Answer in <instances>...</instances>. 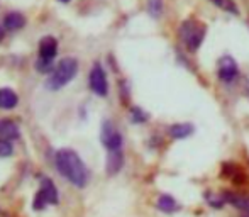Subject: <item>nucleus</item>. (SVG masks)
I'll use <instances>...</instances> for the list:
<instances>
[{"label":"nucleus","mask_w":249,"mask_h":217,"mask_svg":"<svg viewBox=\"0 0 249 217\" xmlns=\"http://www.w3.org/2000/svg\"><path fill=\"white\" fill-rule=\"evenodd\" d=\"M148 119H149L148 112H144L142 108H139V107L131 108V121L134 122V124H144V122H148Z\"/></svg>","instance_id":"nucleus-18"},{"label":"nucleus","mask_w":249,"mask_h":217,"mask_svg":"<svg viewBox=\"0 0 249 217\" xmlns=\"http://www.w3.org/2000/svg\"><path fill=\"white\" fill-rule=\"evenodd\" d=\"M194 131H195V127L192 124H188V122H178V124L170 126L168 134H170L171 139L180 141V139H187L188 136H192L194 134Z\"/></svg>","instance_id":"nucleus-9"},{"label":"nucleus","mask_w":249,"mask_h":217,"mask_svg":"<svg viewBox=\"0 0 249 217\" xmlns=\"http://www.w3.org/2000/svg\"><path fill=\"white\" fill-rule=\"evenodd\" d=\"M222 173L226 177H229L234 183H243L244 181V173L241 171V168L237 164H232V163H224L222 166Z\"/></svg>","instance_id":"nucleus-16"},{"label":"nucleus","mask_w":249,"mask_h":217,"mask_svg":"<svg viewBox=\"0 0 249 217\" xmlns=\"http://www.w3.org/2000/svg\"><path fill=\"white\" fill-rule=\"evenodd\" d=\"M36 70L39 73H51V70H53V59L39 58L36 61Z\"/></svg>","instance_id":"nucleus-19"},{"label":"nucleus","mask_w":249,"mask_h":217,"mask_svg":"<svg viewBox=\"0 0 249 217\" xmlns=\"http://www.w3.org/2000/svg\"><path fill=\"white\" fill-rule=\"evenodd\" d=\"M156 207L160 209L161 212H166V214H173V212H177L178 209H180V205H178V202L175 200V199L171 197V195L164 194V195H161V197L158 199Z\"/></svg>","instance_id":"nucleus-14"},{"label":"nucleus","mask_w":249,"mask_h":217,"mask_svg":"<svg viewBox=\"0 0 249 217\" xmlns=\"http://www.w3.org/2000/svg\"><path fill=\"white\" fill-rule=\"evenodd\" d=\"M14 153L12 141H7V139H0V158H5Z\"/></svg>","instance_id":"nucleus-20"},{"label":"nucleus","mask_w":249,"mask_h":217,"mask_svg":"<svg viewBox=\"0 0 249 217\" xmlns=\"http://www.w3.org/2000/svg\"><path fill=\"white\" fill-rule=\"evenodd\" d=\"M20 132H19V126L16 122L9 121H0V138L7 139V141H14V139H19Z\"/></svg>","instance_id":"nucleus-10"},{"label":"nucleus","mask_w":249,"mask_h":217,"mask_svg":"<svg viewBox=\"0 0 249 217\" xmlns=\"http://www.w3.org/2000/svg\"><path fill=\"white\" fill-rule=\"evenodd\" d=\"M217 76L219 80L226 83H231L239 76V68H237V63L232 56H222L219 59V65H217Z\"/></svg>","instance_id":"nucleus-7"},{"label":"nucleus","mask_w":249,"mask_h":217,"mask_svg":"<svg viewBox=\"0 0 249 217\" xmlns=\"http://www.w3.org/2000/svg\"><path fill=\"white\" fill-rule=\"evenodd\" d=\"M56 54H58V41H56L53 36L43 37L39 43V58L54 59Z\"/></svg>","instance_id":"nucleus-8"},{"label":"nucleus","mask_w":249,"mask_h":217,"mask_svg":"<svg viewBox=\"0 0 249 217\" xmlns=\"http://www.w3.org/2000/svg\"><path fill=\"white\" fill-rule=\"evenodd\" d=\"M100 141L104 148L110 151H122V134L112 121H104L100 132Z\"/></svg>","instance_id":"nucleus-5"},{"label":"nucleus","mask_w":249,"mask_h":217,"mask_svg":"<svg viewBox=\"0 0 249 217\" xmlns=\"http://www.w3.org/2000/svg\"><path fill=\"white\" fill-rule=\"evenodd\" d=\"M148 12L153 19H160L163 14V0H148Z\"/></svg>","instance_id":"nucleus-17"},{"label":"nucleus","mask_w":249,"mask_h":217,"mask_svg":"<svg viewBox=\"0 0 249 217\" xmlns=\"http://www.w3.org/2000/svg\"><path fill=\"white\" fill-rule=\"evenodd\" d=\"M17 104H19V97L12 89H0V108L10 110L17 107Z\"/></svg>","instance_id":"nucleus-13"},{"label":"nucleus","mask_w":249,"mask_h":217,"mask_svg":"<svg viewBox=\"0 0 249 217\" xmlns=\"http://www.w3.org/2000/svg\"><path fill=\"white\" fill-rule=\"evenodd\" d=\"M124 166V155L122 151H110L107 156V173L110 175H117L119 171Z\"/></svg>","instance_id":"nucleus-12"},{"label":"nucleus","mask_w":249,"mask_h":217,"mask_svg":"<svg viewBox=\"0 0 249 217\" xmlns=\"http://www.w3.org/2000/svg\"><path fill=\"white\" fill-rule=\"evenodd\" d=\"M0 39H2V31H0Z\"/></svg>","instance_id":"nucleus-23"},{"label":"nucleus","mask_w":249,"mask_h":217,"mask_svg":"<svg viewBox=\"0 0 249 217\" xmlns=\"http://www.w3.org/2000/svg\"><path fill=\"white\" fill-rule=\"evenodd\" d=\"M59 202L58 188L54 187V183L50 178H41V188L37 190L36 197L33 202L34 211H43L48 205H56Z\"/></svg>","instance_id":"nucleus-4"},{"label":"nucleus","mask_w":249,"mask_h":217,"mask_svg":"<svg viewBox=\"0 0 249 217\" xmlns=\"http://www.w3.org/2000/svg\"><path fill=\"white\" fill-rule=\"evenodd\" d=\"M89 85L95 95L105 97L108 93V82H107V75H105V70L102 68L100 63H95L93 68L90 70L89 75Z\"/></svg>","instance_id":"nucleus-6"},{"label":"nucleus","mask_w":249,"mask_h":217,"mask_svg":"<svg viewBox=\"0 0 249 217\" xmlns=\"http://www.w3.org/2000/svg\"><path fill=\"white\" fill-rule=\"evenodd\" d=\"M56 168L75 187L83 188L89 183V170L73 149H59L56 153Z\"/></svg>","instance_id":"nucleus-1"},{"label":"nucleus","mask_w":249,"mask_h":217,"mask_svg":"<svg viewBox=\"0 0 249 217\" xmlns=\"http://www.w3.org/2000/svg\"><path fill=\"white\" fill-rule=\"evenodd\" d=\"M205 34L207 27L195 19L181 22L180 29H178V36H180V39L183 41V44L187 46V50L190 53H195V51L200 50L203 39H205Z\"/></svg>","instance_id":"nucleus-3"},{"label":"nucleus","mask_w":249,"mask_h":217,"mask_svg":"<svg viewBox=\"0 0 249 217\" xmlns=\"http://www.w3.org/2000/svg\"><path fill=\"white\" fill-rule=\"evenodd\" d=\"M222 197H224V200L229 202V204H232L234 207L244 209V211H249V199L244 197V195L234 194V192H224Z\"/></svg>","instance_id":"nucleus-15"},{"label":"nucleus","mask_w":249,"mask_h":217,"mask_svg":"<svg viewBox=\"0 0 249 217\" xmlns=\"http://www.w3.org/2000/svg\"><path fill=\"white\" fill-rule=\"evenodd\" d=\"M215 5L219 7H227V10H231V12H236L237 14V9H236V3H232L231 0H212Z\"/></svg>","instance_id":"nucleus-21"},{"label":"nucleus","mask_w":249,"mask_h":217,"mask_svg":"<svg viewBox=\"0 0 249 217\" xmlns=\"http://www.w3.org/2000/svg\"><path fill=\"white\" fill-rule=\"evenodd\" d=\"M78 73V61L75 58H65L58 63L54 70H53L51 76L46 80V89L58 92L59 89H63L65 85H68L75 75Z\"/></svg>","instance_id":"nucleus-2"},{"label":"nucleus","mask_w":249,"mask_h":217,"mask_svg":"<svg viewBox=\"0 0 249 217\" xmlns=\"http://www.w3.org/2000/svg\"><path fill=\"white\" fill-rule=\"evenodd\" d=\"M58 2H63V3H68V2H71V0H58Z\"/></svg>","instance_id":"nucleus-22"},{"label":"nucleus","mask_w":249,"mask_h":217,"mask_svg":"<svg viewBox=\"0 0 249 217\" xmlns=\"http://www.w3.org/2000/svg\"><path fill=\"white\" fill-rule=\"evenodd\" d=\"M26 26V17L20 12H9L3 17V27L7 31H19Z\"/></svg>","instance_id":"nucleus-11"}]
</instances>
